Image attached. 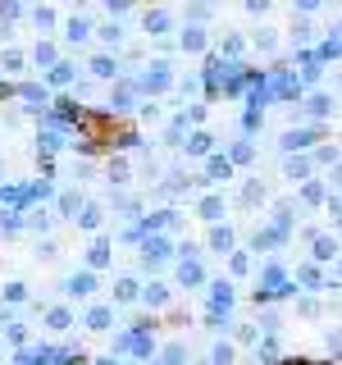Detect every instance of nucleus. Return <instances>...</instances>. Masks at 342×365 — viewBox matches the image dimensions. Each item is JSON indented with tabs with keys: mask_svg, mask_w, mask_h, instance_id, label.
Instances as JSON below:
<instances>
[{
	"mask_svg": "<svg viewBox=\"0 0 342 365\" xmlns=\"http://www.w3.org/2000/svg\"><path fill=\"white\" fill-rule=\"evenodd\" d=\"M182 46H187V51H201V46H205L201 28H187V32H182Z\"/></svg>",
	"mask_w": 342,
	"mask_h": 365,
	"instance_id": "14",
	"label": "nucleus"
},
{
	"mask_svg": "<svg viewBox=\"0 0 342 365\" xmlns=\"http://www.w3.org/2000/svg\"><path fill=\"white\" fill-rule=\"evenodd\" d=\"M87 32H91V28H87V23H83V19H73V23H68V32H64V37H68V41H83V37H87Z\"/></svg>",
	"mask_w": 342,
	"mask_h": 365,
	"instance_id": "17",
	"label": "nucleus"
},
{
	"mask_svg": "<svg viewBox=\"0 0 342 365\" xmlns=\"http://www.w3.org/2000/svg\"><path fill=\"white\" fill-rule=\"evenodd\" d=\"M328 110H333V101H328V96H315L311 101V114H328Z\"/></svg>",
	"mask_w": 342,
	"mask_h": 365,
	"instance_id": "20",
	"label": "nucleus"
},
{
	"mask_svg": "<svg viewBox=\"0 0 342 365\" xmlns=\"http://www.w3.org/2000/svg\"><path fill=\"white\" fill-rule=\"evenodd\" d=\"M210 302H214V315H219V311H228V306H233V288H228V283H214Z\"/></svg>",
	"mask_w": 342,
	"mask_h": 365,
	"instance_id": "5",
	"label": "nucleus"
},
{
	"mask_svg": "<svg viewBox=\"0 0 342 365\" xmlns=\"http://www.w3.org/2000/svg\"><path fill=\"white\" fill-rule=\"evenodd\" d=\"M210 361L214 365H228V361H233V347H228V342H214V347H210Z\"/></svg>",
	"mask_w": 342,
	"mask_h": 365,
	"instance_id": "12",
	"label": "nucleus"
},
{
	"mask_svg": "<svg viewBox=\"0 0 342 365\" xmlns=\"http://www.w3.org/2000/svg\"><path fill=\"white\" fill-rule=\"evenodd\" d=\"M338 274H342V265H338Z\"/></svg>",
	"mask_w": 342,
	"mask_h": 365,
	"instance_id": "28",
	"label": "nucleus"
},
{
	"mask_svg": "<svg viewBox=\"0 0 342 365\" xmlns=\"http://www.w3.org/2000/svg\"><path fill=\"white\" fill-rule=\"evenodd\" d=\"M210 178H228V160H210Z\"/></svg>",
	"mask_w": 342,
	"mask_h": 365,
	"instance_id": "22",
	"label": "nucleus"
},
{
	"mask_svg": "<svg viewBox=\"0 0 342 365\" xmlns=\"http://www.w3.org/2000/svg\"><path fill=\"white\" fill-rule=\"evenodd\" d=\"M210 247L214 251H228V247H233V233H228V228H214V233H210Z\"/></svg>",
	"mask_w": 342,
	"mask_h": 365,
	"instance_id": "11",
	"label": "nucleus"
},
{
	"mask_svg": "<svg viewBox=\"0 0 342 365\" xmlns=\"http://www.w3.org/2000/svg\"><path fill=\"white\" fill-rule=\"evenodd\" d=\"M91 73H96V78H114V60H110V55H100V60H91Z\"/></svg>",
	"mask_w": 342,
	"mask_h": 365,
	"instance_id": "13",
	"label": "nucleus"
},
{
	"mask_svg": "<svg viewBox=\"0 0 342 365\" xmlns=\"http://www.w3.org/2000/svg\"><path fill=\"white\" fill-rule=\"evenodd\" d=\"M91 288H96V279H91V274H68V279H64V292L68 297H87Z\"/></svg>",
	"mask_w": 342,
	"mask_h": 365,
	"instance_id": "1",
	"label": "nucleus"
},
{
	"mask_svg": "<svg viewBox=\"0 0 342 365\" xmlns=\"http://www.w3.org/2000/svg\"><path fill=\"white\" fill-rule=\"evenodd\" d=\"M333 256H338V247L328 237H315V260H333Z\"/></svg>",
	"mask_w": 342,
	"mask_h": 365,
	"instance_id": "10",
	"label": "nucleus"
},
{
	"mask_svg": "<svg viewBox=\"0 0 342 365\" xmlns=\"http://www.w3.org/2000/svg\"><path fill=\"white\" fill-rule=\"evenodd\" d=\"M110 319H114V311H110V306H91V315H87V329H110Z\"/></svg>",
	"mask_w": 342,
	"mask_h": 365,
	"instance_id": "6",
	"label": "nucleus"
},
{
	"mask_svg": "<svg viewBox=\"0 0 342 365\" xmlns=\"http://www.w3.org/2000/svg\"><path fill=\"white\" fill-rule=\"evenodd\" d=\"M315 142V133H283V151H306Z\"/></svg>",
	"mask_w": 342,
	"mask_h": 365,
	"instance_id": "4",
	"label": "nucleus"
},
{
	"mask_svg": "<svg viewBox=\"0 0 342 365\" xmlns=\"http://www.w3.org/2000/svg\"><path fill=\"white\" fill-rule=\"evenodd\" d=\"M178 279H182V283H201V265H197V260H182Z\"/></svg>",
	"mask_w": 342,
	"mask_h": 365,
	"instance_id": "9",
	"label": "nucleus"
},
{
	"mask_svg": "<svg viewBox=\"0 0 342 365\" xmlns=\"http://www.w3.org/2000/svg\"><path fill=\"white\" fill-rule=\"evenodd\" d=\"M165 256H169V242H165V237H151V242L142 247V260H146V265H160Z\"/></svg>",
	"mask_w": 342,
	"mask_h": 365,
	"instance_id": "2",
	"label": "nucleus"
},
{
	"mask_svg": "<svg viewBox=\"0 0 342 365\" xmlns=\"http://www.w3.org/2000/svg\"><path fill=\"white\" fill-rule=\"evenodd\" d=\"M68 78H73V68H68V64H60V68L51 73V83H68Z\"/></svg>",
	"mask_w": 342,
	"mask_h": 365,
	"instance_id": "24",
	"label": "nucleus"
},
{
	"mask_svg": "<svg viewBox=\"0 0 342 365\" xmlns=\"http://www.w3.org/2000/svg\"><path fill=\"white\" fill-rule=\"evenodd\" d=\"M46 324H51V329H68V324H73V315H68V311H51V315H46Z\"/></svg>",
	"mask_w": 342,
	"mask_h": 365,
	"instance_id": "15",
	"label": "nucleus"
},
{
	"mask_svg": "<svg viewBox=\"0 0 342 365\" xmlns=\"http://www.w3.org/2000/svg\"><path fill=\"white\" fill-rule=\"evenodd\" d=\"M60 210H64V215L78 210V197H73V192H64V197H60Z\"/></svg>",
	"mask_w": 342,
	"mask_h": 365,
	"instance_id": "26",
	"label": "nucleus"
},
{
	"mask_svg": "<svg viewBox=\"0 0 342 365\" xmlns=\"http://www.w3.org/2000/svg\"><path fill=\"white\" fill-rule=\"evenodd\" d=\"M114 297H119V302H133V297H137V283H133V279H119V288H114Z\"/></svg>",
	"mask_w": 342,
	"mask_h": 365,
	"instance_id": "16",
	"label": "nucleus"
},
{
	"mask_svg": "<svg viewBox=\"0 0 342 365\" xmlns=\"http://www.w3.org/2000/svg\"><path fill=\"white\" fill-rule=\"evenodd\" d=\"M100 224V210H96V205H87V210H83V228H96Z\"/></svg>",
	"mask_w": 342,
	"mask_h": 365,
	"instance_id": "21",
	"label": "nucleus"
},
{
	"mask_svg": "<svg viewBox=\"0 0 342 365\" xmlns=\"http://www.w3.org/2000/svg\"><path fill=\"white\" fill-rule=\"evenodd\" d=\"M165 28H169V14H165V9H155V14H146V32H151V37H160Z\"/></svg>",
	"mask_w": 342,
	"mask_h": 365,
	"instance_id": "7",
	"label": "nucleus"
},
{
	"mask_svg": "<svg viewBox=\"0 0 342 365\" xmlns=\"http://www.w3.org/2000/svg\"><path fill=\"white\" fill-rule=\"evenodd\" d=\"M192 151H197V155H201V151H210V137L197 133V137H192Z\"/></svg>",
	"mask_w": 342,
	"mask_h": 365,
	"instance_id": "23",
	"label": "nucleus"
},
{
	"mask_svg": "<svg viewBox=\"0 0 342 365\" xmlns=\"http://www.w3.org/2000/svg\"><path fill=\"white\" fill-rule=\"evenodd\" d=\"M100 365H114V361H100Z\"/></svg>",
	"mask_w": 342,
	"mask_h": 365,
	"instance_id": "27",
	"label": "nucleus"
},
{
	"mask_svg": "<svg viewBox=\"0 0 342 365\" xmlns=\"http://www.w3.org/2000/svg\"><path fill=\"white\" fill-rule=\"evenodd\" d=\"M105 260H110V247L96 242V247H91V265H105Z\"/></svg>",
	"mask_w": 342,
	"mask_h": 365,
	"instance_id": "18",
	"label": "nucleus"
},
{
	"mask_svg": "<svg viewBox=\"0 0 342 365\" xmlns=\"http://www.w3.org/2000/svg\"><path fill=\"white\" fill-rule=\"evenodd\" d=\"M219 210H224L219 197H205V201H201V220H219Z\"/></svg>",
	"mask_w": 342,
	"mask_h": 365,
	"instance_id": "8",
	"label": "nucleus"
},
{
	"mask_svg": "<svg viewBox=\"0 0 342 365\" xmlns=\"http://www.w3.org/2000/svg\"><path fill=\"white\" fill-rule=\"evenodd\" d=\"M142 87H146V91H165V87H169V73H165V64H151V73L142 78Z\"/></svg>",
	"mask_w": 342,
	"mask_h": 365,
	"instance_id": "3",
	"label": "nucleus"
},
{
	"mask_svg": "<svg viewBox=\"0 0 342 365\" xmlns=\"http://www.w3.org/2000/svg\"><path fill=\"white\" fill-rule=\"evenodd\" d=\"M260 197H265V192H260V187H256V182H251V187H247V192H242V201H247V205H256V201H260Z\"/></svg>",
	"mask_w": 342,
	"mask_h": 365,
	"instance_id": "25",
	"label": "nucleus"
},
{
	"mask_svg": "<svg viewBox=\"0 0 342 365\" xmlns=\"http://www.w3.org/2000/svg\"><path fill=\"white\" fill-rule=\"evenodd\" d=\"M165 297H169V292L160 288V283H151V288H146V302H151V306H160V302H165Z\"/></svg>",
	"mask_w": 342,
	"mask_h": 365,
	"instance_id": "19",
	"label": "nucleus"
}]
</instances>
